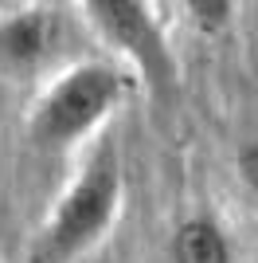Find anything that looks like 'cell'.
Segmentation results:
<instances>
[{
  "instance_id": "obj_1",
  "label": "cell",
  "mask_w": 258,
  "mask_h": 263,
  "mask_svg": "<svg viewBox=\"0 0 258 263\" xmlns=\"http://www.w3.org/2000/svg\"><path fill=\"white\" fill-rule=\"evenodd\" d=\"M121 204V157L114 142H102L90 161L78 169L63 200L47 216L39 240H35V263H71L86 248H94L106 228L114 224Z\"/></svg>"
},
{
  "instance_id": "obj_2",
  "label": "cell",
  "mask_w": 258,
  "mask_h": 263,
  "mask_svg": "<svg viewBox=\"0 0 258 263\" xmlns=\"http://www.w3.org/2000/svg\"><path fill=\"white\" fill-rule=\"evenodd\" d=\"M125 95L121 71L106 63H78L39 99L32 118V138L43 149H67L94 130Z\"/></svg>"
},
{
  "instance_id": "obj_3",
  "label": "cell",
  "mask_w": 258,
  "mask_h": 263,
  "mask_svg": "<svg viewBox=\"0 0 258 263\" xmlns=\"http://www.w3.org/2000/svg\"><path fill=\"white\" fill-rule=\"evenodd\" d=\"M82 12L90 16L98 32L141 71L157 95H172L176 87V59L168 51L161 24L153 20L149 4L141 0H86Z\"/></svg>"
},
{
  "instance_id": "obj_4",
  "label": "cell",
  "mask_w": 258,
  "mask_h": 263,
  "mask_svg": "<svg viewBox=\"0 0 258 263\" xmlns=\"http://www.w3.org/2000/svg\"><path fill=\"white\" fill-rule=\"evenodd\" d=\"M55 35V20L47 8H24L0 20V63L4 67H32L39 63Z\"/></svg>"
},
{
  "instance_id": "obj_5",
  "label": "cell",
  "mask_w": 258,
  "mask_h": 263,
  "mask_svg": "<svg viewBox=\"0 0 258 263\" xmlns=\"http://www.w3.org/2000/svg\"><path fill=\"white\" fill-rule=\"evenodd\" d=\"M172 263H231V240L211 216H192L168 240Z\"/></svg>"
},
{
  "instance_id": "obj_6",
  "label": "cell",
  "mask_w": 258,
  "mask_h": 263,
  "mask_svg": "<svg viewBox=\"0 0 258 263\" xmlns=\"http://www.w3.org/2000/svg\"><path fill=\"white\" fill-rule=\"evenodd\" d=\"M184 8L192 12V24L204 35L223 32L227 24H231V16H235V4H231V0H188Z\"/></svg>"
},
{
  "instance_id": "obj_7",
  "label": "cell",
  "mask_w": 258,
  "mask_h": 263,
  "mask_svg": "<svg viewBox=\"0 0 258 263\" xmlns=\"http://www.w3.org/2000/svg\"><path fill=\"white\" fill-rule=\"evenodd\" d=\"M239 173H243V181L250 185V193L258 197V138H250V142L243 145V154H239Z\"/></svg>"
}]
</instances>
